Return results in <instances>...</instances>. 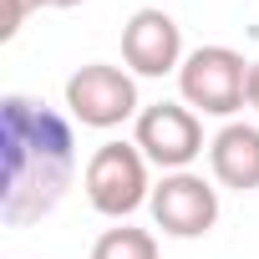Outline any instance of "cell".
I'll return each mask as SVG.
<instances>
[{
  "label": "cell",
  "mask_w": 259,
  "mask_h": 259,
  "mask_svg": "<svg viewBox=\"0 0 259 259\" xmlns=\"http://www.w3.org/2000/svg\"><path fill=\"white\" fill-rule=\"evenodd\" d=\"M178 51H183V36H178V26H173V16L168 11H138L133 21H127V31H122V56H127V66H133L138 76H163V71H173L178 66Z\"/></svg>",
  "instance_id": "cell-7"
},
{
  "label": "cell",
  "mask_w": 259,
  "mask_h": 259,
  "mask_svg": "<svg viewBox=\"0 0 259 259\" xmlns=\"http://www.w3.org/2000/svg\"><path fill=\"white\" fill-rule=\"evenodd\" d=\"M92 259H158V239L148 229H107L92 244Z\"/></svg>",
  "instance_id": "cell-9"
},
{
  "label": "cell",
  "mask_w": 259,
  "mask_h": 259,
  "mask_svg": "<svg viewBox=\"0 0 259 259\" xmlns=\"http://www.w3.org/2000/svg\"><path fill=\"white\" fill-rule=\"evenodd\" d=\"M81 183H87L92 208L97 213H112V219H127L143 198H153L148 193V163H143V153L133 143H102L92 153Z\"/></svg>",
  "instance_id": "cell-2"
},
{
  "label": "cell",
  "mask_w": 259,
  "mask_h": 259,
  "mask_svg": "<svg viewBox=\"0 0 259 259\" xmlns=\"http://www.w3.org/2000/svg\"><path fill=\"white\" fill-rule=\"evenodd\" d=\"M138 148L158 163V168H183L203 153V127L188 107L178 102H153L138 117Z\"/></svg>",
  "instance_id": "cell-6"
},
{
  "label": "cell",
  "mask_w": 259,
  "mask_h": 259,
  "mask_svg": "<svg viewBox=\"0 0 259 259\" xmlns=\"http://www.w3.org/2000/svg\"><path fill=\"white\" fill-rule=\"evenodd\" d=\"M178 81H183L188 107H203V112L229 117V112L249 97V61H244L239 51H229V46H198V51L183 61Z\"/></svg>",
  "instance_id": "cell-3"
},
{
  "label": "cell",
  "mask_w": 259,
  "mask_h": 259,
  "mask_svg": "<svg viewBox=\"0 0 259 259\" xmlns=\"http://www.w3.org/2000/svg\"><path fill=\"white\" fill-rule=\"evenodd\" d=\"M71 127L46 102L0 97V219L31 224L51 213L71 183Z\"/></svg>",
  "instance_id": "cell-1"
},
{
  "label": "cell",
  "mask_w": 259,
  "mask_h": 259,
  "mask_svg": "<svg viewBox=\"0 0 259 259\" xmlns=\"http://www.w3.org/2000/svg\"><path fill=\"white\" fill-rule=\"evenodd\" d=\"M208 158H213V178L224 188H259V127L229 122L213 138Z\"/></svg>",
  "instance_id": "cell-8"
},
{
  "label": "cell",
  "mask_w": 259,
  "mask_h": 259,
  "mask_svg": "<svg viewBox=\"0 0 259 259\" xmlns=\"http://www.w3.org/2000/svg\"><path fill=\"white\" fill-rule=\"evenodd\" d=\"M66 107L81 127H117L133 117L138 107V87L127 71L107 66V61H87L81 71H71L66 81Z\"/></svg>",
  "instance_id": "cell-4"
},
{
  "label": "cell",
  "mask_w": 259,
  "mask_h": 259,
  "mask_svg": "<svg viewBox=\"0 0 259 259\" xmlns=\"http://www.w3.org/2000/svg\"><path fill=\"white\" fill-rule=\"evenodd\" d=\"M249 107H259V61L249 66Z\"/></svg>",
  "instance_id": "cell-10"
},
{
  "label": "cell",
  "mask_w": 259,
  "mask_h": 259,
  "mask_svg": "<svg viewBox=\"0 0 259 259\" xmlns=\"http://www.w3.org/2000/svg\"><path fill=\"white\" fill-rule=\"evenodd\" d=\"M148 203H153L158 229L173 234V239H198V234H208L213 219H219V193H213L203 178H193V173H168V178L153 188Z\"/></svg>",
  "instance_id": "cell-5"
},
{
  "label": "cell",
  "mask_w": 259,
  "mask_h": 259,
  "mask_svg": "<svg viewBox=\"0 0 259 259\" xmlns=\"http://www.w3.org/2000/svg\"><path fill=\"white\" fill-rule=\"evenodd\" d=\"M51 11H71V6H81V0H46Z\"/></svg>",
  "instance_id": "cell-11"
}]
</instances>
